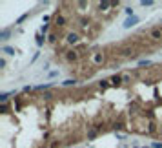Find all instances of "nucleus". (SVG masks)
Segmentation results:
<instances>
[{"mask_svg": "<svg viewBox=\"0 0 162 148\" xmlns=\"http://www.w3.org/2000/svg\"><path fill=\"white\" fill-rule=\"evenodd\" d=\"M8 110H9L8 104H0V112H2V113H8Z\"/></svg>", "mask_w": 162, "mask_h": 148, "instance_id": "a878e982", "label": "nucleus"}, {"mask_svg": "<svg viewBox=\"0 0 162 148\" xmlns=\"http://www.w3.org/2000/svg\"><path fill=\"white\" fill-rule=\"evenodd\" d=\"M6 68V59H0V70Z\"/></svg>", "mask_w": 162, "mask_h": 148, "instance_id": "c85d7f7f", "label": "nucleus"}, {"mask_svg": "<svg viewBox=\"0 0 162 148\" xmlns=\"http://www.w3.org/2000/svg\"><path fill=\"white\" fill-rule=\"evenodd\" d=\"M138 66H151V60L142 59V60H138Z\"/></svg>", "mask_w": 162, "mask_h": 148, "instance_id": "4be33fe9", "label": "nucleus"}, {"mask_svg": "<svg viewBox=\"0 0 162 148\" xmlns=\"http://www.w3.org/2000/svg\"><path fill=\"white\" fill-rule=\"evenodd\" d=\"M51 97H53V95H51V93H49V91H46V93H44V99H46V101H49Z\"/></svg>", "mask_w": 162, "mask_h": 148, "instance_id": "c756f323", "label": "nucleus"}, {"mask_svg": "<svg viewBox=\"0 0 162 148\" xmlns=\"http://www.w3.org/2000/svg\"><path fill=\"white\" fill-rule=\"evenodd\" d=\"M38 55H40V51H37V53H35V55H33V59H31V62H35V60L38 59Z\"/></svg>", "mask_w": 162, "mask_h": 148, "instance_id": "2f4dec72", "label": "nucleus"}, {"mask_svg": "<svg viewBox=\"0 0 162 148\" xmlns=\"http://www.w3.org/2000/svg\"><path fill=\"white\" fill-rule=\"evenodd\" d=\"M11 95H15V90L13 91H4V93H0V104H8V99Z\"/></svg>", "mask_w": 162, "mask_h": 148, "instance_id": "9d476101", "label": "nucleus"}, {"mask_svg": "<svg viewBox=\"0 0 162 148\" xmlns=\"http://www.w3.org/2000/svg\"><path fill=\"white\" fill-rule=\"evenodd\" d=\"M57 75H58V70H55V71H49V75H48V77H49V79H53V77H57Z\"/></svg>", "mask_w": 162, "mask_h": 148, "instance_id": "cd10ccee", "label": "nucleus"}, {"mask_svg": "<svg viewBox=\"0 0 162 148\" xmlns=\"http://www.w3.org/2000/svg\"><path fill=\"white\" fill-rule=\"evenodd\" d=\"M91 62L98 66V64H102L104 62V53L102 51H95V53H91Z\"/></svg>", "mask_w": 162, "mask_h": 148, "instance_id": "39448f33", "label": "nucleus"}, {"mask_svg": "<svg viewBox=\"0 0 162 148\" xmlns=\"http://www.w3.org/2000/svg\"><path fill=\"white\" fill-rule=\"evenodd\" d=\"M147 37L151 40H155V42H160L162 40V28H151L147 31Z\"/></svg>", "mask_w": 162, "mask_h": 148, "instance_id": "f257e3e1", "label": "nucleus"}, {"mask_svg": "<svg viewBox=\"0 0 162 148\" xmlns=\"http://www.w3.org/2000/svg\"><path fill=\"white\" fill-rule=\"evenodd\" d=\"M160 135H162V126H160Z\"/></svg>", "mask_w": 162, "mask_h": 148, "instance_id": "c9c22d12", "label": "nucleus"}, {"mask_svg": "<svg viewBox=\"0 0 162 148\" xmlns=\"http://www.w3.org/2000/svg\"><path fill=\"white\" fill-rule=\"evenodd\" d=\"M0 51L6 53V55H11V57L17 53V50H15V48H11V46H2V50H0Z\"/></svg>", "mask_w": 162, "mask_h": 148, "instance_id": "4468645a", "label": "nucleus"}, {"mask_svg": "<svg viewBox=\"0 0 162 148\" xmlns=\"http://www.w3.org/2000/svg\"><path fill=\"white\" fill-rule=\"evenodd\" d=\"M98 86H100V88H102V90H106L107 86H111V82H109V79H102V80H100V82H98Z\"/></svg>", "mask_w": 162, "mask_h": 148, "instance_id": "f3484780", "label": "nucleus"}, {"mask_svg": "<svg viewBox=\"0 0 162 148\" xmlns=\"http://www.w3.org/2000/svg\"><path fill=\"white\" fill-rule=\"evenodd\" d=\"M140 22V17H137V15H135V17H127L126 20H124V29H129V28H133V26H137Z\"/></svg>", "mask_w": 162, "mask_h": 148, "instance_id": "7ed1b4c3", "label": "nucleus"}, {"mask_svg": "<svg viewBox=\"0 0 162 148\" xmlns=\"http://www.w3.org/2000/svg\"><path fill=\"white\" fill-rule=\"evenodd\" d=\"M51 86H53L51 82H48V84H38V86H35V90H37V91H44V90H49Z\"/></svg>", "mask_w": 162, "mask_h": 148, "instance_id": "2eb2a0df", "label": "nucleus"}, {"mask_svg": "<svg viewBox=\"0 0 162 148\" xmlns=\"http://www.w3.org/2000/svg\"><path fill=\"white\" fill-rule=\"evenodd\" d=\"M31 90H33V86H24V91H26V93L31 91Z\"/></svg>", "mask_w": 162, "mask_h": 148, "instance_id": "72a5a7b5", "label": "nucleus"}, {"mask_svg": "<svg viewBox=\"0 0 162 148\" xmlns=\"http://www.w3.org/2000/svg\"><path fill=\"white\" fill-rule=\"evenodd\" d=\"M66 24H67V18H66L64 15H60V13H58V15L55 17V26H58V28H64Z\"/></svg>", "mask_w": 162, "mask_h": 148, "instance_id": "6e6552de", "label": "nucleus"}, {"mask_svg": "<svg viewBox=\"0 0 162 148\" xmlns=\"http://www.w3.org/2000/svg\"><path fill=\"white\" fill-rule=\"evenodd\" d=\"M57 40H58V35H57L55 31H53V33H49V35H48V42H51V44H55Z\"/></svg>", "mask_w": 162, "mask_h": 148, "instance_id": "dca6fc26", "label": "nucleus"}, {"mask_svg": "<svg viewBox=\"0 0 162 148\" xmlns=\"http://www.w3.org/2000/svg\"><path fill=\"white\" fill-rule=\"evenodd\" d=\"M75 84H77V79H66L62 82V86H66V88L67 86H75Z\"/></svg>", "mask_w": 162, "mask_h": 148, "instance_id": "a211bd4d", "label": "nucleus"}, {"mask_svg": "<svg viewBox=\"0 0 162 148\" xmlns=\"http://www.w3.org/2000/svg\"><path fill=\"white\" fill-rule=\"evenodd\" d=\"M144 148H151V146H144Z\"/></svg>", "mask_w": 162, "mask_h": 148, "instance_id": "e433bc0d", "label": "nucleus"}, {"mask_svg": "<svg viewBox=\"0 0 162 148\" xmlns=\"http://www.w3.org/2000/svg\"><path fill=\"white\" fill-rule=\"evenodd\" d=\"M155 130H157V126H155V123H153V121H151V123L147 124V132L151 133V132H155Z\"/></svg>", "mask_w": 162, "mask_h": 148, "instance_id": "393cba45", "label": "nucleus"}, {"mask_svg": "<svg viewBox=\"0 0 162 148\" xmlns=\"http://www.w3.org/2000/svg\"><path fill=\"white\" fill-rule=\"evenodd\" d=\"M129 79H131L129 75H122V80H124V82H129Z\"/></svg>", "mask_w": 162, "mask_h": 148, "instance_id": "473e14b6", "label": "nucleus"}, {"mask_svg": "<svg viewBox=\"0 0 162 148\" xmlns=\"http://www.w3.org/2000/svg\"><path fill=\"white\" fill-rule=\"evenodd\" d=\"M46 40H48V37H46V35H42V33H37L35 42H37V46H38V48H42V46L46 44Z\"/></svg>", "mask_w": 162, "mask_h": 148, "instance_id": "9b49d317", "label": "nucleus"}, {"mask_svg": "<svg viewBox=\"0 0 162 148\" xmlns=\"http://www.w3.org/2000/svg\"><path fill=\"white\" fill-rule=\"evenodd\" d=\"M124 13H126L127 17H135V11H133V8H126V9H124Z\"/></svg>", "mask_w": 162, "mask_h": 148, "instance_id": "5701e85b", "label": "nucleus"}, {"mask_svg": "<svg viewBox=\"0 0 162 148\" xmlns=\"http://www.w3.org/2000/svg\"><path fill=\"white\" fill-rule=\"evenodd\" d=\"M109 82H111V86H120V84L124 82V80H122V75H113V77L109 79Z\"/></svg>", "mask_w": 162, "mask_h": 148, "instance_id": "f8f14e48", "label": "nucleus"}, {"mask_svg": "<svg viewBox=\"0 0 162 148\" xmlns=\"http://www.w3.org/2000/svg\"><path fill=\"white\" fill-rule=\"evenodd\" d=\"M109 8H113V2H109V0L98 2V11H109Z\"/></svg>", "mask_w": 162, "mask_h": 148, "instance_id": "1a4fd4ad", "label": "nucleus"}, {"mask_svg": "<svg viewBox=\"0 0 162 148\" xmlns=\"http://www.w3.org/2000/svg\"><path fill=\"white\" fill-rule=\"evenodd\" d=\"M28 17H29V13H24V15H20V17L17 18V24H22V22H24V20L28 18Z\"/></svg>", "mask_w": 162, "mask_h": 148, "instance_id": "aec40b11", "label": "nucleus"}, {"mask_svg": "<svg viewBox=\"0 0 162 148\" xmlns=\"http://www.w3.org/2000/svg\"><path fill=\"white\" fill-rule=\"evenodd\" d=\"M78 40H80V35H78V33L77 31H69V33H67V35H66V42L67 44H78Z\"/></svg>", "mask_w": 162, "mask_h": 148, "instance_id": "20e7f679", "label": "nucleus"}, {"mask_svg": "<svg viewBox=\"0 0 162 148\" xmlns=\"http://www.w3.org/2000/svg\"><path fill=\"white\" fill-rule=\"evenodd\" d=\"M111 128L115 130V133H117V132H118L120 128H122V123H113V126H111Z\"/></svg>", "mask_w": 162, "mask_h": 148, "instance_id": "b1692460", "label": "nucleus"}, {"mask_svg": "<svg viewBox=\"0 0 162 148\" xmlns=\"http://www.w3.org/2000/svg\"><path fill=\"white\" fill-rule=\"evenodd\" d=\"M98 133H100V126H91V128L87 130V139L93 141V139L98 135Z\"/></svg>", "mask_w": 162, "mask_h": 148, "instance_id": "0eeeda50", "label": "nucleus"}, {"mask_svg": "<svg viewBox=\"0 0 162 148\" xmlns=\"http://www.w3.org/2000/svg\"><path fill=\"white\" fill-rule=\"evenodd\" d=\"M140 6H142V8H151V6H155V2H153V0H142Z\"/></svg>", "mask_w": 162, "mask_h": 148, "instance_id": "6ab92c4d", "label": "nucleus"}, {"mask_svg": "<svg viewBox=\"0 0 162 148\" xmlns=\"http://www.w3.org/2000/svg\"><path fill=\"white\" fill-rule=\"evenodd\" d=\"M78 57H80V53H78L77 50H67V51H66V55H64L66 62H77Z\"/></svg>", "mask_w": 162, "mask_h": 148, "instance_id": "f03ea898", "label": "nucleus"}, {"mask_svg": "<svg viewBox=\"0 0 162 148\" xmlns=\"http://www.w3.org/2000/svg\"><path fill=\"white\" fill-rule=\"evenodd\" d=\"M11 37V29L9 28H4L2 31H0V40H9Z\"/></svg>", "mask_w": 162, "mask_h": 148, "instance_id": "ddd939ff", "label": "nucleus"}, {"mask_svg": "<svg viewBox=\"0 0 162 148\" xmlns=\"http://www.w3.org/2000/svg\"><path fill=\"white\" fill-rule=\"evenodd\" d=\"M48 31H49V24H42V28H40V31H38V33H42V35H46Z\"/></svg>", "mask_w": 162, "mask_h": 148, "instance_id": "412c9836", "label": "nucleus"}, {"mask_svg": "<svg viewBox=\"0 0 162 148\" xmlns=\"http://www.w3.org/2000/svg\"><path fill=\"white\" fill-rule=\"evenodd\" d=\"M115 135H117V139H118V141H122V139L126 137V135H124V133H115Z\"/></svg>", "mask_w": 162, "mask_h": 148, "instance_id": "7c9ffc66", "label": "nucleus"}, {"mask_svg": "<svg viewBox=\"0 0 162 148\" xmlns=\"http://www.w3.org/2000/svg\"><path fill=\"white\" fill-rule=\"evenodd\" d=\"M151 148H162V143H159V141H153V143H151Z\"/></svg>", "mask_w": 162, "mask_h": 148, "instance_id": "bb28decb", "label": "nucleus"}, {"mask_svg": "<svg viewBox=\"0 0 162 148\" xmlns=\"http://www.w3.org/2000/svg\"><path fill=\"white\" fill-rule=\"evenodd\" d=\"M58 146H60V143H53L51 145V148H58Z\"/></svg>", "mask_w": 162, "mask_h": 148, "instance_id": "f704fd0d", "label": "nucleus"}, {"mask_svg": "<svg viewBox=\"0 0 162 148\" xmlns=\"http://www.w3.org/2000/svg\"><path fill=\"white\" fill-rule=\"evenodd\" d=\"M120 57H137V55L133 53L131 46H124V48H120Z\"/></svg>", "mask_w": 162, "mask_h": 148, "instance_id": "423d86ee", "label": "nucleus"}]
</instances>
